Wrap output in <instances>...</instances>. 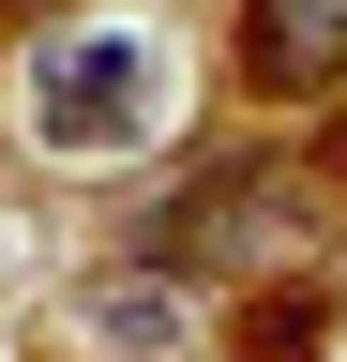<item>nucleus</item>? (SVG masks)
<instances>
[{
    "instance_id": "1",
    "label": "nucleus",
    "mask_w": 347,
    "mask_h": 362,
    "mask_svg": "<svg viewBox=\"0 0 347 362\" xmlns=\"http://www.w3.org/2000/svg\"><path fill=\"white\" fill-rule=\"evenodd\" d=\"M166 61H151V30H46L30 45V136L46 151H136L151 136V90Z\"/></svg>"
},
{
    "instance_id": "2",
    "label": "nucleus",
    "mask_w": 347,
    "mask_h": 362,
    "mask_svg": "<svg viewBox=\"0 0 347 362\" xmlns=\"http://www.w3.org/2000/svg\"><path fill=\"white\" fill-rule=\"evenodd\" d=\"M332 181L317 166H227V181H196L182 211H166V257H211V272H242V257H302V242H332Z\"/></svg>"
},
{
    "instance_id": "3",
    "label": "nucleus",
    "mask_w": 347,
    "mask_h": 362,
    "mask_svg": "<svg viewBox=\"0 0 347 362\" xmlns=\"http://www.w3.org/2000/svg\"><path fill=\"white\" fill-rule=\"evenodd\" d=\"M196 332H211V302L182 287V272H106V287L76 302V347L91 362H182Z\"/></svg>"
},
{
    "instance_id": "4",
    "label": "nucleus",
    "mask_w": 347,
    "mask_h": 362,
    "mask_svg": "<svg viewBox=\"0 0 347 362\" xmlns=\"http://www.w3.org/2000/svg\"><path fill=\"white\" fill-rule=\"evenodd\" d=\"M242 76L257 90H332L347 76V0H257L242 16Z\"/></svg>"
}]
</instances>
